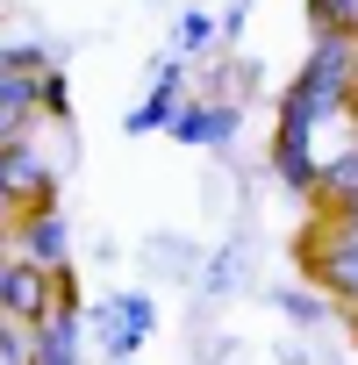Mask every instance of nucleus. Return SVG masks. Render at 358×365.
Here are the masks:
<instances>
[{
  "mask_svg": "<svg viewBox=\"0 0 358 365\" xmlns=\"http://www.w3.org/2000/svg\"><path fill=\"white\" fill-rule=\"evenodd\" d=\"M237 115L230 108H187V115H172V136H187V143H215Z\"/></svg>",
  "mask_w": 358,
  "mask_h": 365,
  "instance_id": "obj_7",
  "label": "nucleus"
},
{
  "mask_svg": "<svg viewBox=\"0 0 358 365\" xmlns=\"http://www.w3.org/2000/svg\"><path fill=\"white\" fill-rule=\"evenodd\" d=\"M0 165H8V194H51V172L36 165V150L29 143H0Z\"/></svg>",
  "mask_w": 358,
  "mask_h": 365,
  "instance_id": "obj_6",
  "label": "nucleus"
},
{
  "mask_svg": "<svg viewBox=\"0 0 358 365\" xmlns=\"http://www.w3.org/2000/svg\"><path fill=\"white\" fill-rule=\"evenodd\" d=\"M36 108H44L36 72H8V79H0V143H22V129H29Z\"/></svg>",
  "mask_w": 358,
  "mask_h": 365,
  "instance_id": "obj_4",
  "label": "nucleus"
},
{
  "mask_svg": "<svg viewBox=\"0 0 358 365\" xmlns=\"http://www.w3.org/2000/svg\"><path fill=\"white\" fill-rule=\"evenodd\" d=\"M315 194H322V208H329V215L358 208V143H351L344 158H329V165L315 172Z\"/></svg>",
  "mask_w": 358,
  "mask_h": 365,
  "instance_id": "obj_5",
  "label": "nucleus"
},
{
  "mask_svg": "<svg viewBox=\"0 0 358 365\" xmlns=\"http://www.w3.org/2000/svg\"><path fill=\"white\" fill-rule=\"evenodd\" d=\"M0 201H8V165H0Z\"/></svg>",
  "mask_w": 358,
  "mask_h": 365,
  "instance_id": "obj_11",
  "label": "nucleus"
},
{
  "mask_svg": "<svg viewBox=\"0 0 358 365\" xmlns=\"http://www.w3.org/2000/svg\"><path fill=\"white\" fill-rule=\"evenodd\" d=\"M308 258H315V272H322V287L329 294H344L351 308H358V230H344L337 215L315 230V244H308Z\"/></svg>",
  "mask_w": 358,
  "mask_h": 365,
  "instance_id": "obj_1",
  "label": "nucleus"
},
{
  "mask_svg": "<svg viewBox=\"0 0 358 365\" xmlns=\"http://www.w3.org/2000/svg\"><path fill=\"white\" fill-rule=\"evenodd\" d=\"M0 315L44 322V315H51V272L29 265V258H8V265H0Z\"/></svg>",
  "mask_w": 358,
  "mask_h": 365,
  "instance_id": "obj_2",
  "label": "nucleus"
},
{
  "mask_svg": "<svg viewBox=\"0 0 358 365\" xmlns=\"http://www.w3.org/2000/svg\"><path fill=\"white\" fill-rule=\"evenodd\" d=\"M65 244H72V237H65V215H58V208L44 201V208H36V215L22 222V251H29V265L58 272V265H65Z\"/></svg>",
  "mask_w": 358,
  "mask_h": 365,
  "instance_id": "obj_3",
  "label": "nucleus"
},
{
  "mask_svg": "<svg viewBox=\"0 0 358 365\" xmlns=\"http://www.w3.org/2000/svg\"><path fill=\"white\" fill-rule=\"evenodd\" d=\"M351 15H358V0H308V22L322 36H351Z\"/></svg>",
  "mask_w": 358,
  "mask_h": 365,
  "instance_id": "obj_9",
  "label": "nucleus"
},
{
  "mask_svg": "<svg viewBox=\"0 0 358 365\" xmlns=\"http://www.w3.org/2000/svg\"><path fill=\"white\" fill-rule=\"evenodd\" d=\"M8 72H15V65H8V51H0V79H8Z\"/></svg>",
  "mask_w": 358,
  "mask_h": 365,
  "instance_id": "obj_12",
  "label": "nucleus"
},
{
  "mask_svg": "<svg viewBox=\"0 0 358 365\" xmlns=\"http://www.w3.org/2000/svg\"><path fill=\"white\" fill-rule=\"evenodd\" d=\"M36 365H79L72 351H36Z\"/></svg>",
  "mask_w": 358,
  "mask_h": 365,
  "instance_id": "obj_10",
  "label": "nucleus"
},
{
  "mask_svg": "<svg viewBox=\"0 0 358 365\" xmlns=\"http://www.w3.org/2000/svg\"><path fill=\"white\" fill-rule=\"evenodd\" d=\"M150 329V301H115V322H108V336H115V351H136V336Z\"/></svg>",
  "mask_w": 358,
  "mask_h": 365,
  "instance_id": "obj_8",
  "label": "nucleus"
}]
</instances>
